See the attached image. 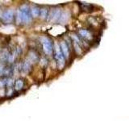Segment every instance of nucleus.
Returning a JSON list of instances; mask_svg holds the SVG:
<instances>
[{
	"instance_id": "nucleus-16",
	"label": "nucleus",
	"mask_w": 129,
	"mask_h": 121,
	"mask_svg": "<svg viewBox=\"0 0 129 121\" xmlns=\"http://www.w3.org/2000/svg\"><path fill=\"white\" fill-rule=\"evenodd\" d=\"M7 85L8 86H11L12 85V80L11 79H9V81L7 82Z\"/></svg>"
},
{
	"instance_id": "nucleus-14",
	"label": "nucleus",
	"mask_w": 129,
	"mask_h": 121,
	"mask_svg": "<svg viewBox=\"0 0 129 121\" xmlns=\"http://www.w3.org/2000/svg\"><path fill=\"white\" fill-rule=\"evenodd\" d=\"M74 47H75L76 52H78V53H81V48H80V46H79L78 43H77L76 41H74Z\"/></svg>"
},
{
	"instance_id": "nucleus-1",
	"label": "nucleus",
	"mask_w": 129,
	"mask_h": 121,
	"mask_svg": "<svg viewBox=\"0 0 129 121\" xmlns=\"http://www.w3.org/2000/svg\"><path fill=\"white\" fill-rule=\"evenodd\" d=\"M55 47H56L55 56H56V59L57 60L58 67H59V69H63V67L64 66V56H63L62 52L60 50V48L57 44H55Z\"/></svg>"
},
{
	"instance_id": "nucleus-2",
	"label": "nucleus",
	"mask_w": 129,
	"mask_h": 121,
	"mask_svg": "<svg viewBox=\"0 0 129 121\" xmlns=\"http://www.w3.org/2000/svg\"><path fill=\"white\" fill-rule=\"evenodd\" d=\"M41 42L43 44V49L47 55H51L52 52V45L51 40L47 37H42Z\"/></svg>"
},
{
	"instance_id": "nucleus-11",
	"label": "nucleus",
	"mask_w": 129,
	"mask_h": 121,
	"mask_svg": "<svg viewBox=\"0 0 129 121\" xmlns=\"http://www.w3.org/2000/svg\"><path fill=\"white\" fill-rule=\"evenodd\" d=\"M69 19V16H68V14L66 13V12H64V13H62L61 15H60V22L61 23H64L67 21V19Z\"/></svg>"
},
{
	"instance_id": "nucleus-7",
	"label": "nucleus",
	"mask_w": 129,
	"mask_h": 121,
	"mask_svg": "<svg viewBox=\"0 0 129 121\" xmlns=\"http://www.w3.org/2000/svg\"><path fill=\"white\" fill-rule=\"evenodd\" d=\"M31 14L33 17H38L40 15V9L38 7H32L31 10Z\"/></svg>"
},
{
	"instance_id": "nucleus-12",
	"label": "nucleus",
	"mask_w": 129,
	"mask_h": 121,
	"mask_svg": "<svg viewBox=\"0 0 129 121\" xmlns=\"http://www.w3.org/2000/svg\"><path fill=\"white\" fill-rule=\"evenodd\" d=\"M40 18L41 19H45L47 15H48V10L46 9V8L40 9Z\"/></svg>"
},
{
	"instance_id": "nucleus-5",
	"label": "nucleus",
	"mask_w": 129,
	"mask_h": 121,
	"mask_svg": "<svg viewBox=\"0 0 129 121\" xmlns=\"http://www.w3.org/2000/svg\"><path fill=\"white\" fill-rule=\"evenodd\" d=\"M13 16H14L13 10L8 9L6 11L3 12V19L4 21H6V22H11V20L13 19Z\"/></svg>"
},
{
	"instance_id": "nucleus-6",
	"label": "nucleus",
	"mask_w": 129,
	"mask_h": 121,
	"mask_svg": "<svg viewBox=\"0 0 129 121\" xmlns=\"http://www.w3.org/2000/svg\"><path fill=\"white\" fill-rule=\"evenodd\" d=\"M60 50H61L63 55L64 56V57L66 58H68L69 57V48H68V46L67 44H66L64 41H62L60 43Z\"/></svg>"
},
{
	"instance_id": "nucleus-3",
	"label": "nucleus",
	"mask_w": 129,
	"mask_h": 121,
	"mask_svg": "<svg viewBox=\"0 0 129 121\" xmlns=\"http://www.w3.org/2000/svg\"><path fill=\"white\" fill-rule=\"evenodd\" d=\"M21 11V13H22V19H23V22L25 23H28L31 22V15L29 13V8L27 5H23L22 6V7L19 9Z\"/></svg>"
},
{
	"instance_id": "nucleus-15",
	"label": "nucleus",
	"mask_w": 129,
	"mask_h": 121,
	"mask_svg": "<svg viewBox=\"0 0 129 121\" xmlns=\"http://www.w3.org/2000/svg\"><path fill=\"white\" fill-rule=\"evenodd\" d=\"M29 57H30V60H36V56L35 53H33V52H31Z\"/></svg>"
},
{
	"instance_id": "nucleus-17",
	"label": "nucleus",
	"mask_w": 129,
	"mask_h": 121,
	"mask_svg": "<svg viewBox=\"0 0 129 121\" xmlns=\"http://www.w3.org/2000/svg\"><path fill=\"white\" fill-rule=\"evenodd\" d=\"M3 67L2 66H0V74H3Z\"/></svg>"
},
{
	"instance_id": "nucleus-9",
	"label": "nucleus",
	"mask_w": 129,
	"mask_h": 121,
	"mask_svg": "<svg viewBox=\"0 0 129 121\" xmlns=\"http://www.w3.org/2000/svg\"><path fill=\"white\" fill-rule=\"evenodd\" d=\"M16 22H17L18 24L21 23L23 22V19H22V13L21 11L19 9L17 11V16H16Z\"/></svg>"
},
{
	"instance_id": "nucleus-10",
	"label": "nucleus",
	"mask_w": 129,
	"mask_h": 121,
	"mask_svg": "<svg viewBox=\"0 0 129 121\" xmlns=\"http://www.w3.org/2000/svg\"><path fill=\"white\" fill-rule=\"evenodd\" d=\"M30 66H31L30 62H28V60H26V62H24L23 66V71L25 72V73H27L28 71H29V70H30Z\"/></svg>"
},
{
	"instance_id": "nucleus-8",
	"label": "nucleus",
	"mask_w": 129,
	"mask_h": 121,
	"mask_svg": "<svg viewBox=\"0 0 129 121\" xmlns=\"http://www.w3.org/2000/svg\"><path fill=\"white\" fill-rule=\"evenodd\" d=\"M79 33L80 35L82 36V37L85 38H90V32H89L87 30H85V29H82L79 31Z\"/></svg>"
},
{
	"instance_id": "nucleus-13",
	"label": "nucleus",
	"mask_w": 129,
	"mask_h": 121,
	"mask_svg": "<svg viewBox=\"0 0 129 121\" xmlns=\"http://www.w3.org/2000/svg\"><path fill=\"white\" fill-rule=\"evenodd\" d=\"M23 82L22 80L16 81V82H15V89L16 90H21V89L23 88Z\"/></svg>"
},
{
	"instance_id": "nucleus-4",
	"label": "nucleus",
	"mask_w": 129,
	"mask_h": 121,
	"mask_svg": "<svg viewBox=\"0 0 129 121\" xmlns=\"http://www.w3.org/2000/svg\"><path fill=\"white\" fill-rule=\"evenodd\" d=\"M60 9H56V10H52L50 14H49V16H48V20H52V21L53 22H56L57 21V20L60 19Z\"/></svg>"
}]
</instances>
